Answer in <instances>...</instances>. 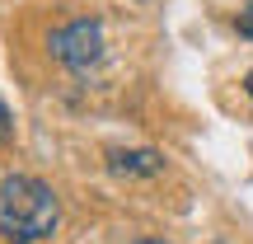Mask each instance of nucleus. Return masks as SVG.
Instances as JSON below:
<instances>
[{"label":"nucleus","mask_w":253,"mask_h":244,"mask_svg":"<svg viewBox=\"0 0 253 244\" xmlns=\"http://www.w3.org/2000/svg\"><path fill=\"white\" fill-rule=\"evenodd\" d=\"M61 221V202L33 174H9L0 183V235L9 244H42Z\"/></svg>","instance_id":"1"},{"label":"nucleus","mask_w":253,"mask_h":244,"mask_svg":"<svg viewBox=\"0 0 253 244\" xmlns=\"http://www.w3.org/2000/svg\"><path fill=\"white\" fill-rule=\"evenodd\" d=\"M47 47H52V56L61 66H71V71H89V66L103 61V19H66L61 28H52V38H47Z\"/></svg>","instance_id":"2"},{"label":"nucleus","mask_w":253,"mask_h":244,"mask_svg":"<svg viewBox=\"0 0 253 244\" xmlns=\"http://www.w3.org/2000/svg\"><path fill=\"white\" fill-rule=\"evenodd\" d=\"M108 169L118 179H155V174H164V155L160 150H108Z\"/></svg>","instance_id":"3"},{"label":"nucleus","mask_w":253,"mask_h":244,"mask_svg":"<svg viewBox=\"0 0 253 244\" xmlns=\"http://www.w3.org/2000/svg\"><path fill=\"white\" fill-rule=\"evenodd\" d=\"M14 141V113L5 108V99H0V146H9Z\"/></svg>","instance_id":"4"},{"label":"nucleus","mask_w":253,"mask_h":244,"mask_svg":"<svg viewBox=\"0 0 253 244\" xmlns=\"http://www.w3.org/2000/svg\"><path fill=\"white\" fill-rule=\"evenodd\" d=\"M235 28H239V38H249V43H253V5H249L239 19H235Z\"/></svg>","instance_id":"5"},{"label":"nucleus","mask_w":253,"mask_h":244,"mask_svg":"<svg viewBox=\"0 0 253 244\" xmlns=\"http://www.w3.org/2000/svg\"><path fill=\"white\" fill-rule=\"evenodd\" d=\"M136 244H164V240H136Z\"/></svg>","instance_id":"6"},{"label":"nucleus","mask_w":253,"mask_h":244,"mask_svg":"<svg viewBox=\"0 0 253 244\" xmlns=\"http://www.w3.org/2000/svg\"><path fill=\"white\" fill-rule=\"evenodd\" d=\"M249 94H253V71H249Z\"/></svg>","instance_id":"7"}]
</instances>
